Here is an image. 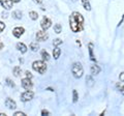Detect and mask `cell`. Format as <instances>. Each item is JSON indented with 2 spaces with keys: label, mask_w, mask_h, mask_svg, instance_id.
<instances>
[{
  "label": "cell",
  "mask_w": 124,
  "mask_h": 116,
  "mask_svg": "<svg viewBox=\"0 0 124 116\" xmlns=\"http://www.w3.org/2000/svg\"><path fill=\"white\" fill-rule=\"evenodd\" d=\"M83 23H84V18L80 13L75 11L71 14L69 17V25H70V29L72 32H79L83 29Z\"/></svg>",
  "instance_id": "obj_1"
},
{
  "label": "cell",
  "mask_w": 124,
  "mask_h": 116,
  "mask_svg": "<svg viewBox=\"0 0 124 116\" xmlns=\"http://www.w3.org/2000/svg\"><path fill=\"white\" fill-rule=\"evenodd\" d=\"M71 73H72V75L75 78L80 79L84 74V69H83L82 64L80 62H75L71 66Z\"/></svg>",
  "instance_id": "obj_2"
},
{
  "label": "cell",
  "mask_w": 124,
  "mask_h": 116,
  "mask_svg": "<svg viewBox=\"0 0 124 116\" xmlns=\"http://www.w3.org/2000/svg\"><path fill=\"white\" fill-rule=\"evenodd\" d=\"M32 67L35 72L39 73V74H45L46 71V64L41 60H37V61H34L32 63Z\"/></svg>",
  "instance_id": "obj_3"
},
{
  "label": "cell",
  "mask_w": 124,
  "mask_h": 116,
  "mask_svg": "<svg viewBox=\"0 0 124 116\" xmlns=\"http://www.w3.org/2000/svg\"><path fill=\"white\" fill-rule=\"evenodd\" d=\"M48 38H49V34L46 32V30L36 32V41H46Z\"/></svg>",
  "instance_id": "obj_4"
},
{
  "label": "cell",
  "mask_w": 124,
  "mask_h": 116,
  "mask_svg": "<svg viewBox=\"0 0 124 116\" xmlns=\"http://www.w3.org/2000/svg\"><path fill=\"white\" fill-rule=\"evenodd\" d=\"M51 25H52V21L50 20L49 18H46V17L42 18V20L40 22V26H41L42 29H44V30H48L50 27H51Z\"/></svg>",
  "instance_id": "obj_5"
},
{
  "label": "cell",
  "mask_w": 124,
  "mask_h": 116,
  "mask_svg": "<svg viewBox=\"0 0 124 116\" xmlns=\"http://www.w3.org/2000/svg\"><path fill=\"white\" fill-rule=\"evenodd\" d=\"M33 96H34V93L32 91L27 90L21 95V99L23 100V102H29V100H31L33 99Z\"/></svg>",
  "instance_id": "obj_6"
},
{
  "label": "cell",
  "mask_w": 124,
  "mask_h": 116,
  "mask_svg": "<svg viewBox=\"0 0 124 116\" xmlns=\"http://www.w3.org/2000/svg\"><path fill=\"white\" fill-rule=\"evenodd\" d=\"M22 86H23V88H24V89L30 90L31 88H32L33 84H32V82H31V80H30L29 78H25V79L22 80Z\"/></svg>",
  "instance_id": "obj_7"
},
{
  "label": "cell",
  "mask_w": 124,
  "mask_h": 116,
  "mask_svg": "<svg viewBox=\"0 0 124 116\" xmlns=\"http://www.w3.org/2000/svg\"><path fill=\"white\" fill-rule=\"evenodd\" d=\"M5 106L8 108V109L10 110H14L17 108V104H16V102L13 99H10V98H7L5 99Z\"/></svg>",
  "instance_id": "obj_8"
},
{
  "label": "cell",
  "mask_w": 124,
  "mask_h": 116,
  "mask_svg": "<svg viewBox=\"0 0 124 116\" xmlns=\"http://www.w3.org/2000/svg\"><path fill=\"white\" fill-rule=\"evenodd\" d=\"M25 32V29L23 27H16L13 30V34L16 37H21V35Z\"/></svg>",
  "instance_id": "obj_9"
},
{
  "label": "cell",
  "mask_w": 124,
  "mask_h": 116,
  "mask_svg": "<svg viewBox=\"0 0 124 116\" xmlns=\"http://www.w3.org/2000/svg\"><path fill=\"white\" fill-rule=\"evenodd\" d=\"M0 3H1V5L7 10L10 9L11 7H13V4H14V2L11 1V0H0Z\"/></svg>",
  "instance_id": "obj_10"
},
{
  "label": "cell",
  "mask_w": 124,
  "mask_h": 116,
  "mask_svg": "<svg viewBox=\"0 0 124 116\" xmlns=\"http://www.w3.org/2000/svg\"><path fill=\"white\" fill-rule=\"evenodd\" d=\"M17 49L21 53H26L27 52V47H26L25 44H23V42H18L17 44Z\"/></svg>",
  "instance_id": "obj_11"
},
{
  "label": "cell",
  "mask_w": 124,
  "mask_h": 116,
  "mask_svg": "<svg viewBox=\"0 0 124 116\" xmlns=\"http://www.w3.org/2000/svg\"><path fill=\"white\" fill-rule=\"evenodd\" d=\"M99 72H100V67L98 66V65L94 64V65H92V66H91V74H92L93 76L99 74Z\"/></svg>",
  "instance_id": "obj_12"
},
{
  "label": "cell",
  "mask_w": 124,
  "mask_h": 116,
  "mask_svg": "<svg viewBox=\"0 0 124 116\" xmlns=\"http://www.w3.org/2000/svg\"><path fill=\"white\" fill-rule=\"evenodd\" d=\"M29 47H30V49L32 50L33 52H36L37 50L39 49V45H38V42H37V41H32V42L30 44Z\"/></svg>",
  "instance_id": "obj_13"
},
{
  "label": "cell",
  "mask_w": 124,
  "mask_h": 116,
  "mask_svg": "<svg viewBox=\"0 0 124 116\" xmlns=\"http://www.w3.org/2000/svg\"><path fill=\"white\" fill-rule=\"evenodd\" d=\"M60 54H61V50L58 48V47H56L55 49H54V51H53V56H54V58H55V59H58V58L60 57Z\"/></svg>",
  "instance_id": "obj_14"
},
{
  "label": "cell",
  "mask_w": 124,
  "mask_h": 116,
  "mask_svg": "<svg viewBox=\"0 0 124 116\" xmlns=\"http://www.w3.org/2000/svg\"><path fill=\"white\" fill-rule=\"evenodd\" d=\"M82 4L84 6V8L86 10H90L91 9V5H90V2L89 0H82Z\"/></svg>",
  "instance_id": "obj_15"
},
{
  "label": "cell",
  "mask_w": 124,
  "mask_h": 116,
  "mask_svg": "<svg viewBox=\"0 0 124 116\" xmlns=\"http://www.w3.org/2000/svg\"><path fill=\"white\" fill-rule=\"evenodd\" d=\"M21 74H22L21 67H20V66H15V67H14V75H15L16 77H20Z\"/></svg>",
  "instance_id": "obj_16"
},
{
  "label": "cell",
  "mask_w": 124,
  "mask_h": 116,
  "mask_svg": "<svg viewBox=\"0 0 124 116\" xmlns=\"http://www.w3.org/2000/svg\"><path fill=\"white\" fill-rule=\"evenodd\" d=\"M13 18L17 19V20H20V19L22 18V13L20 10H15L13 11Z\"/></svg>",
  "instance_id": "obj_17"
},
{
  "label": "cell",
  "mask_w": 124,
  "mask_h": 116,
  "mask_svg": "<svg viewBox=\"0 0 124 116\" xmlns=\"http://www.w3.org/2000/svg\"><path fill=\"white\" fill-rule=\"evenodd\" d=\"M86 83H87L88 86L92 87L93 85H94V80L92 79V77H90V76H87V78H86Z\"/></svg>",
  "instance_id": "obj_18"
},
{
  "label": "cell",
  "mask_w": 124,
  "mask_h": 116,
  "mask_svg": "<svg viewBox=\"0 0 124 116\" xmlns=\"http://www.w3.org/2000/svg\"><path fill=\"white\" fill-rule=\"evenodd\" d=\"M29 17L32 19L33 21H35V20H37V19H38V14L36 13V11H30V13H29Z\"/></svg>",
  "instance_id": "obj_19"
},
{
  "label": "cell",
  "mask_w": 124,
  "mask_h": 116,
  "mask_svg": "<svg viewBox=\"0 0 124 116\" xmlns=\"http://www.w3.org/2000/svg\"><path fill=\"white\" fill-rule=\"evenodd\" d=\"M54 31H55L56 33H61V31H62V26L60 24H56L55 26H54Z\"/></svg>",
  "instance_id": "obj_20"
},
{
  "label": "cell",
  "mask_w": 124,
  "mask_h": 116,
  "mask_svg": "<svg viewBox=\"0 0 124 116\" xmlns=\"http://www.w3.org/2000/svg\"><path fill=\"white\" fill-rule=\"evenodd\" d=\"M41 57H42V59L44 60H49L50 59V55H49V53L46 51H42L41 52Z\"/></svg>",
  "instance_id": "obj_21"
},
{
  "label": "cell",
  "mask_w": 124,
  "mask_h": 116,
  "mask_svg": "<svg viewBox=\"0 0 124 116\" xmlns=\"http://www.w3.org/2000/svg\"><path fill=\"white\" fill-rule=\"evenodd\" d=\"M116 88H117L119 91H121L122 93H124V85L122 83H117L116 84Z\"/></svg>",
  "instance_id": "obj_22"
},
{
  "label": "cell",
  "mask_w": 124,
  "mask_h": 116,
  "mask_svg": "<svg viewBox=\"0 0 124 116\" xmlns=\"http://www.w3.org/2000/svg\"><path fill=\"white\" fill-rule=\"evenodd\" d=\"M89 52H90V57H91V60H95L94 55H93V45H92V44L89 45Z\"/></svg>",
  "instance_id": "obj_23"
},
{
  "label": "cell",
  "mask_w": 124,
  "mask_h": 116,
  "mask_svg": "<svg viewBox=\"0 0 124 116\" xmlns=\"http://www.w3.org/2000/svg\"><path fill=\"white\" fill-rule=\"evenodd\" d=\"M61 44H62V40H60V38H56V40H54V41H53V45L55 46V47H58V46Z\"/></svg>",
  "instance_id": "obj_24"
},
{
  "label": "cell",
  "mask_w": 124,
  "mask_h": 116,
  "mask_svg": "<svg viewBox=\"0 0 124 116\" xmlns=\"http://www.w3.org/2000/svg\"><path fill=\"white\" fill-rule=\"evenodd\" d=\"M72 96H73V103H77L78 102V92H77V90H73L72 91Z\"/></svg>",
  "instance_id": "obj_25"
},
{
  "label": "cell",
  "mask_w": 124,
  "mask_h": 116,
  "mask_svg": "<svg viewBox=\"0 0 124 116\" xmlns=\"http://www.w3.org/2000/svg\"><path fill=\"white\" fill-rule=\"evenodd\" d=\"M4 29H5V24H4V23H3V22L0 21V33H1V32L3 31V30H4Z\"/></svg>",
  "instance_id": "obj_26"
},
{
  "label": "cell",
  "mask_w": 124,
  "mask_h": 116,
  "mask_svg": "<svg viewBox=\"0 0 124 116\" xmlns=\"http://www.w3.org/2000/svg\"><path fill=\"white\" fill-rule=\"evenodd\" d=\"M14 116H26V114L23 113V112H21V111H19V112H16V113L14 114Z\"/></svg>",
  "instance_id": "obj_27"
},
{
  "label": "cell",
  "mask_w": 124,
  "mask_h": 116,
  "mask_svg": "<svg viewBox=\"0 0 124 116\" xmlns=\"http://www.w3.org/2000/svg\"><path fill=\"white\" fill-rule=\"evenodd\" d=\"M6 83H7V85H8V86H10V87H15V84L11 82L10 79H6Z\"/></svg>",
  "instance_id": "obj_28"
},
{
  "label": "cell",
  "mask_w": 124,
  "mask_h": 116,
  "mask_svg": "<svg viewBox=\"0 0 124 116\" xmlns=\"http://www.w3.org/2000/svg\"><path fill=\"white\" fill-rule=\"evenodd\" d=\"M25 74H26V78H29V79H31V78H32V74H31L30 72H28V71H27V72L25 73Z\"/></svg>",
  "instance_id": "obj_29"
},
{
  "label": "cell",
  "mask_w": 124,
  "mask_h": 116,
  "mask_svg": "<svg viewBox=\"0 0 124 116\" xmlns=\"http://www.w3.org/2000/svg\"><path fill=\"white\" fill-rule=\"evenodd\" d=\"M119 79H120V81H122V82H124V73H121V74H120Z\"/></svg>",
  "instance_id": "obj_30"
},
{
  "label": "cell",
  "mask_w": 124,
  "mask_h": 116,
  "mask_svg": "<svg viewBox=\"0 0 124 116\" xmlns=\"http://www.w3.org/2000/svg\"><path fill=\"white\" fill-rule=\"evenodd\" d=\"M41 114L42 115H50V112L48 110H42L41 111Z\"/></svg>",
  "instance_id": "obj_31"
},
{
  "label": "cell",
  "mask_w": 124,
  "mask_h": 116,
  "mask_svg": "<svg viewBox=\"0 0 124 116\" xmlns=\"http://www.w3.org/2000/svg\"><path fill=\"white\" fill-rule=\"evenodd\" d=\"M33 1L35 2V3H37V4H40V3L44 1V0H33Z\"/></svg>",
  "instance_id": "obj_32"
},
{
  "label": "cell",
  "mask_w": 124,
  "mask_h": 116,
  "mask_svg": "<svg viewBox=\"0 0 124 116\" xmlns=\"http://www.w3.org/2000/svg\"><path fill=\"white\" fill-rule=\"evenodd\" d=\"M3 46H4V45H3V42L1 41V40H0V50H1V49L3 48Z\"/></svg>",
  "instance_id": "obj_33"
},
{
  "label": "cell",
  "mask_w": 124,
  "mask_h": 116,
  "mask_svg": "<svg viewBox=\"0 0 124 116\" xmlns=\"http://www.w3.org/2000/svg\"><path fill=\"white\" fill-rule=\"evenodd\" d=\"M11 1H13V2H20L21 0H11Z\"/></svg>",
  "instance_id": "obj_34"
},
{
  "label": "cell",
  "mask_w": 124,
  "mask_h": 116,
  "mask_svg": "<svg viewBox=\"0 0 124 116\" xmlns=\"http://www.w3.org/2000/svg\"><path fill=\"white\" fill-rule=\"evenodd\" d=\"M0 116H6L5 113H0Z\"/></svg>",
  "instance_id": "obj_35"
},
{
  "label": "cell",
  "mask_w": 124,
  "mask_h": 116,
  "mask_svg": "<svg viewBox=\"0 0 124 116\" xmlns=\"http://www.w3.org/2000/svg\"><path fill=\"white\" fill-rule=\"evenodd\" d=\"M71 1H77V0H71Z\"/></svg>",
  "instance_id": "obj_36"
}]
</instances>
